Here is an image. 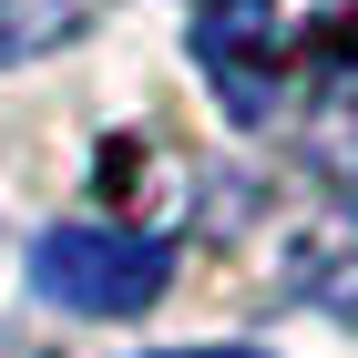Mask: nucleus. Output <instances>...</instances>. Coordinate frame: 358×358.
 I'll return each mask as SVG.
<instances>
[{"label": "nucleus", "mask_w": 358, "mask_h": 358, "mask_svg": "<svg viewBox=\"0 0 358 358\" xmlns=\"http://www.w3.org/2000/svg\"><path fill=\"white\" fill-rule=\"evenodd\" d=\"M174 276L164 236H134V225H52L31 246V287L72 317H143Z\"/></svg>", "instance_id": "f257e3e1"}, {"label": "nucleus", "mask_w": 358, "mask_h": 358, "mask_svg": "<svg viewBox=\"0 0 358 358\" xmlns=\"http://www.w3.org/2000/svg\"><path fill=\"white\" fill-rule=\"evenodd\" d=\"M164 358H256V348H164Z\"/></svg>", "instance_id": "f03ea898"}]
</instances>
